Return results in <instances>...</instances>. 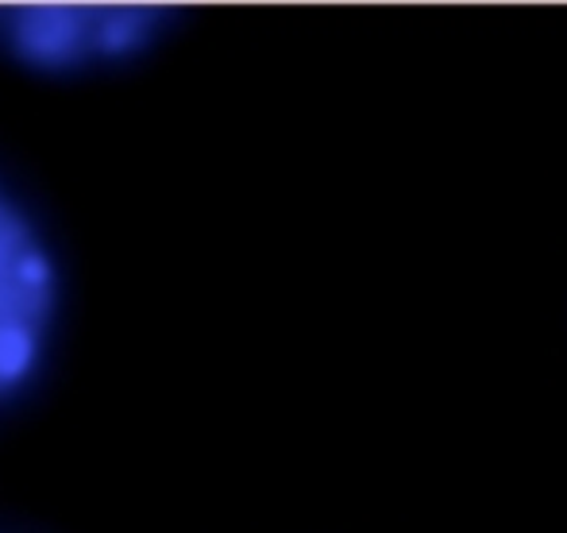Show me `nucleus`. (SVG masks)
Instances as JSON below:
<instances>
[{
	"label": "nucleus",
	"instance_id": "obj_1",
	"mask_svg": "<svg viewBox=\"0 0 567 533\" xmlns=\"http://www.w3.org/2000/svg\"><path fill=\"white\" fill-rule=\"evenodd\" d=\"M171 8L158 4H0V51L31 70L113 66L163 39Z\"/></svg>",
	"mask_w": 567,
	"mask_h": 533
},
{
	"label": "nucleus",
	"instance_id": "obj_2",
	"mask_svg": "<svg viewBox=\"0 0 567 533\" xmlns=\"http://www.w3.org/2000/svg\"><path fill=\"white\" fill-rule=\"evenodd\" d=\"M59 264L12 189L0 186V402L39 376L59 325Z\"/></svg>",
	"mask_w": 567,
	"mask_h": 533
}]
</instances>
